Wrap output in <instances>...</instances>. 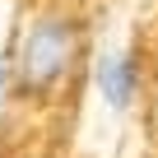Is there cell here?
<instances>
[{"label": "cell", "mask_w": 158, "mask_h": 158, "mask_svg": "<svg viewBox=\"0 0 158 158\" xmlns=\"http://www.w3.org/2000/svg\"><path fill=\"white\" fill-rule=\"evenodd\" d=\"M79 56H84V33L70 14H42L28 23L14 51V79L28 93H47L74 74Z\"/></svg>", "instance_id": "cell-1"}, {"label": "cell", "mask_w": 158, "mask_h": 158, "mask_svg": "<svg viewBox=\"0 0 158 158\" xmlns=\"http://www.w3.org/2000/svg\"><path fill=\"white\" fill-rule=\"evenodd\" d=\"M93 89L112 112H126L139 93V60L130 51H102L93 60Z\"/></svg>", "instance_id": "cell-2"}, {"label": "cell", "mask_w": 158, "mask_h": 158, "mask_svg": "<svg viewBox=\"0 0 158 158\" xmlns=\"http://www.w3.org/2000/svg\"><path fill=\"white\" fill-rule=\"evenodd\" d=\"M5 89H10V65H5V56H0V102H5Z\"/></svg>", "instance_id": "cell-3"}]
</instances>
